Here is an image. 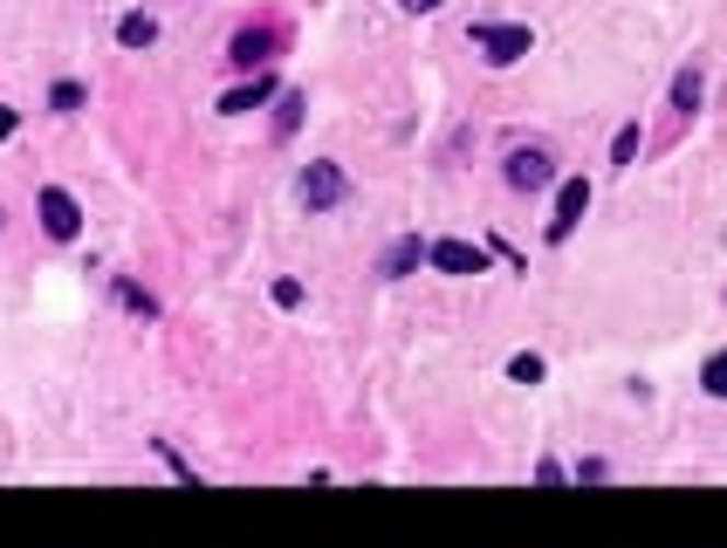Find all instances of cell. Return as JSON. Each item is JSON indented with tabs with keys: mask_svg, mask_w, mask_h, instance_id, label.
Here are the masks:
<instances>
[{
	"mask_svg": "<svg viewBox=\"0 0 727 548\" xmlns=\"http://www.w3.org/2000/svg\"><path fill=\"white\" fill-rule=\"evenodd\" d=\"M474 48L495 69H508V62L529 56V28H522V21H474Z\"/></svg>",
	"mask_w": 727,
	"mask_h": 548,
	"instance_id": "cell-1",
	"label": "cell"
},
{
	"mask_svg": "<svg viewBox=\"0 0 727 548\" xmlns=\"http://www.w3.org/2000/svg\"><path fill=\"white\" fill-rule=\"evenodd\" d=\"M508 186L515 193H542V186H556V159L542 144H515L508 151Z\"/></svg>",
	"mask_w": 727,
	"mask_h": 548,
	"instance_id": "cell-2",
	"label": "cell"
},
{
	"mask_svg": "<svg viewBox=\"0 0 727 548\" xmlns=\"http://www.w3.org/2000/svg\"><path fill=\"white\" fill-rule=\"evenodd\" d=\"M344 193H350V178H344V165H330V159H316L302 172V206L309 213H330V206H344Z\"/></svg>",
	"mask_w": 727,
	"mask_h": 548,
	"instance_id": "cell-3",
	"label": "cell"
},
{
	"mask_svg": "<svg viewBox=\"0 0 727 548\" xmlns=\"http://www.w3.org/2000/svg\"><path fill=\"white\" fill-rule=\"evenodd\" d=\"M35 206H42V233H48V241H76V226H83V206H76L62 186H48Z\"/></svg>",
	"mask_w": 727,
	"mask_h": 548,
	"instance_id": "cell-4",
	"label": "cell"
},
{
	"mask_svg": "<svg viewBox=\"0 0 727 548\" xmlns=\"http://www.w3.org/2000/svg\"><path fill=\"white\" fill-rule=\"evenodd\" d=\"M426 260L439 275H487V247H474V241H432Z\"/></svg>",
	"mask_w": 727,
	"mask_h": 548,
	"instance_id": "cell-5",
	"label": "cell"
},
{
	"mask_svg": "<svg viewBox=\"0 0 727 548\" xmlns=\"http://www.w3.org/2000/svg\"><path fill=\"white\" fill-rule=\"evenodd\" d=\"M590 213V178H569V186L556 193V220H550V241H569V226H577Z\"/></svg>",
	"mask_w": 727,
	"mask_h": 548,
	"instance_id": "cell-6",
	"label": "cell"
},
{
	"mask_svg": "<svg viewBox=\"0 0 727 548\" xmlns=\"http://www.w3.org/2000/svg\"><path fill=\"white\" fill-rule=\"evenodd\" d=\"M275 42H281L275 28H241V35H233V48H227V62H233V69H262V62L275 56Z\"/></svg>",
	"mask_w": 727,
	"mask_h": 548,
	"instance_id": "cell-7",
	"label": "cell"
},
{
	"mask_svg": "<svg viewBox=\"0 0 727 548\" xmlns=\"http://www.w3.org/2000/svg\"><path fill=\"white\" fill-rule=\"evenodd\" d=\"M419 260H426V241H419V233H405V241H392V247H384L378 275H384V281H399V275H412V268H419Z\"/></svg>",
	"mask_w": 727,
	"mask_h": 548,
	"instance_id": "cell-8",
	"label": "cell"
},
{
	"mask_svg": "<svg viewBox=\"0 0 727 548\" xmlns=\"http://www.w3.org/2000/svg\"><path fill=\"white\" fill-rule=\"evenodd\" d=\"M268 96H275V75H254V83H241V90H227V96H220V110H227V117H241V110H262Z\"/></svg>",
	"mask_w": 727,
	"mask_h": 548,
	"instance_id": "cell-9",
	"label": "cell"
},
{
	"mask_svg": "<svg viewBox=\"0 0 727 548\" xmlns=\"http://www.w3.org/2000/svg\"><path fill=\"white\" fill-rule=\"evenodd\" d=\"M117 42L124 48H151V42H159V21H151V14H124L117 21Z\"/></svg>",
	"mask_w": 727,
	"mask_h": 548,
	"instance_id": "cell-10",
	"label": "cell"
},
{
	"mask_svg": "<svg viewBox=\"0 0 727 548\" xmlns=\"http://www.w3.org/2000/svg\"><path fill=\"white\" fill-rule=\"evenodd\" d=\"M700 90H707V83H700V69L672 75V103H680V110H700Z\"/></svg>",
	"mask_w": 727,
	"mask_h": 548,
	"instance_id": "cell-11",
	"label": "cell"
},
{
	"mask_svg": "<svg viewBox=\"0 0 727 548\" xmlns=\"http://www.w3.org/2000/svg\"><path fill=\"white\" fill-rule=\"evenodd\" d=\"M700 384H707V398H727V350H714L700 363Z\"/></svg>",
	"mask_w": 727,
	"mask_h": 548,
	"instance_id": "cell-12",
	"label": "cell"
},
{
	"mask_svg": "<svg viewBox=\"0 0 727 548\" xmlns=\"http://www.w3.org/2000/svg\"><path fill=\"white\" fill-rule=\"evenodd\" d=\"M638 144H645V138H638V124H625V130L611 138V165H632V159H638Z\"/></svg>",
	"mask_w": 727,
	"mask_h": 548,
	"instance_id": "cell-13",
	"label": "cell"
},
{
	"mask_svg": "<svg viewBox=\"0 0 727 548\" xmlns=\"http://www.w3.org/2000/svg\"><path fill=\"white\" fill-rule=\"evenodd\" d=\"M117 302H124V308H138V316H159V302H151L138 281H117Z\"/></svg>",
	"mask_w": 727,
	"mask_h": 548,
	"instance_id": "cell-14",
	"label": "cell"
},
{
	"mask_svg": "<svg viewBox=\"0 0 727 548\" xmlns=\"http://www.w3.org/2000/svg\"><path fill=\"white\" fill-rule=\"evenodd\" d=\"M296 117H302V96H281V117H275V138H289V130H296Z\"/></svg>",
	"mask_w": 727,
	"mask_h": 548,
	"instance_id": "cell-15",
	"label": "cell"
},
{
	"mask_svg": "<svg viewBox=\"0 0 727 548\" xmlns=\"http://www.w3.org/2000/svg\"><path fill=\"white\" fill-rule=\"evenodd\" d=\"M508 377H515V384H535V377H542V357H515Z\"/></svg>",
	"mask_w": 727,
	"mask_h": 548,
	"instance_id": "cell-16",
	"label": "cell"
},
{
	"mask_svg": "<svg viewBox=\"0 0 727 548\" xmlns=\"http://www.w3.org/2000/svg\"><path fill=\"white\" fill-rule=\"evenodd\" d=\"M48 103H56V110H76V103H83V83H56V90H48Z\"/></svg>",
	"mask_w": 727,
	"mask_h": 548,
	"instance_id": "cell-17",
	"label": "cell"
},
{
	"mask_svg": "<svg viewBox=\"0 0 727 548\" xmlns=\"http://www.w3.org/2000/svg\"><path fill=\"white\" fill-rule=\"evenodd\" d=\"M275 308H302V281H275Z\"/></svg>",
	"mask_w": 727,
	"mask_h": 548,
	"instance_id": "cell-18",
	"label": "cell"
},
{
	"mask_svg": "<svg viewBox=\"0 0 727 548\" xmlns=\"http://www.w3.org/2000/svg\"><path fill=\"white\" fill-rule=\"evenodd\" d=\"M14 124H21V117L8 110V103H0V138H14Z\"/></svg>",
	"mask_w": 727,
	"mask_h": 548,
	"instance_id": "cell-19",
	"label": "cell"
},
{
	"mask_svg": "<svg viewBox=\"0 0 727 548\" xmlns=\"http://www.w3.org/2000/svg\"><path fill=\"white\" fill-rule=\"evenodd\" d=\"M399 8H405V14H432V8H439V0H399Z\"/></svg>",
	"mask_w": 727,
	"mask_h": 548,
	"instance_id": "cell-20",
	"label": "cell"
}]
</instances>
